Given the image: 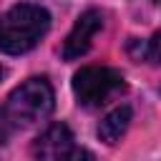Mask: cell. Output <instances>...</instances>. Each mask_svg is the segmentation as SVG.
I'll use <instances>...</instances> for the list:
<instances>
[{"label": "cell", "instance_id": "obj_1", "mask_svg": "<svg viewBox=\"0 0 161 161\" xmlns=\"http://www.w3.org/2000/svg\"><path fill=\"white\" fill-rule=\"evenodd\" d=\"M55 93L48 78H28L0 106V146L15 133L50 116Z\"/></svg>", "mask_w": 161, "mask_h": 161}, {"label": "cell", "instance_id": "obj_2", "mask_svg": "<svg viewBox=\"0 0 161 161\" xmlns=\"http://www.w3.org/2000/svg\"><path fill=\"white\" fill-rule=\"evenodd\" d=\"M50 30V13L35 3L13 5L0 15V50L20 55L33 50Z\"/></svg>", "mask_w": 161, "mask_h": 161}, {"label": "cell", "instance_id": "obj_3", "mask_svg": "<svg viewBox=\"0 0 161 161\" xmlns=\"http://www.w3.org/2000/svg\"><path fill=\"white\" fill-rule=\"evenodd\" d=\"M126 88L123 75L108 65H86L73 75V93L83 108H98Z\"/></svg>", "mask_w": 161, "mask_h": 161}, {"label": "cell", "instance_id": "obj_4", "mask_svg": "<svg viewBox=\"0 0 161 161\" xmlns=\"http://www.w3.org/2000/svg\"><path fill=\"white\" fill-rule=\"evenodd\" d=\"M35 158H48V161H58V158H93L91 151H83L75 146L73 131L65 123H53L48 126L30 146Z\"/></svg>", "mask_w": 161, "mask_h": 161}, {"label": "cell", "instance_id": "obj_5", "mask_svg": "<svg viewBox=\"0 0 161 161\" xmlns=\"http://www.w3.org/2000/svg\"><path fill=\"white\" fill-rule=\"evenodd\" d=\"M103 23H106V18H103V13H101L98 8L83 10V13L78 15V20L73 23L68 38L63 40L60 55H63L65 60H75V58L86 55L88 48H91V43H93V38L103 30Z\"/></svg>", "mask_w": 161, "mask_h": 161}, {"label": "cell", "instance_id": "obj_6", "mask_svg": "<svg viewBox=\"0 0 161 161\" xmlns=\"http://www.w3.org/2000/svg\"><path fill=\"white\" fill-rule=\"evenodd\" d=\"M131 118H133L131 106H118V108H113V111H111V113L98 123V138H101L103 143L113 146V143H116V141L128 131Z\"/></svg>", "mask_w": 161, "mask_h": 161}, {"label": "cell", "instance_id": "obj_7", "mask_svg": "<svg viewBox=\"0 0 161 161\" xmlns=\"http://www.w3.org/2000/svg\"><path fill=\"white\" fill-rule=\"evenodd\" d=\"M158 33H153L148 40H138V38H131L128 40V55L133 60H148L151 65L158 63Z\"/></svg>", "mask_w": 161, "mask_h": 161}, {"label": "cell", "instance_id": "obj_8", "mask_svg": "<svg viewBox=\"0 0 161 161\" xmlns=\"http://www.w3.org/2000/svg\"><path fill=\"white\" fill-rule=\"evenodd\" d=\"M151 3H153V5H156V3H158V0H151Z\"/></svg>", "mask_w": 161, "mask_h": 161}, {"label": "cell", "instance_id": "obj_9", "mask_svg": "<svg viewBox=\"0 0 161 161\" xmlns=\"http://www.w3.org/2000/svg\"><path fill=\"white\" fill-rule=\"evenodd\" d=\"M0 78H3V68H0Z\"/></svg>", "mask_w": 161, "mask_h": 161}]
</instances>
